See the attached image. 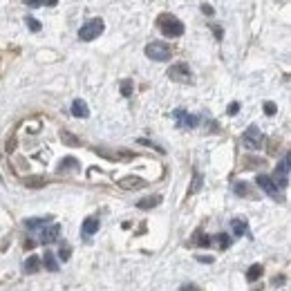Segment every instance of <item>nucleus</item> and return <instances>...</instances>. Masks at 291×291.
Instances as JSON below:
<instances>
[{
    "instance_id": "nucleus-11",
    "label": "nucleus",
    "mask_w": 291,
    "mask_h": 291,
    "mask_svg": "<svg viewBox=\"0 0 291 291\" xmlns=\"http://www.w3.org/2000/svg\"><path fill=\"white\" fill-rule=\"evenodd\" d=\"M99 220H96V217H88V220H85L83 222V226H81V235H85V238H88V235H94L96 231H99Z\"/></svg>"
},
{
    "instance_id": "nucleus-18",
    "label": "nucleus",
    "mask_w": 291,
    "mask_h": 291,
    "mask_svg": "<svg viewBox=\"0 0 291 291\" xmlns=\"http://www.w3.org/2000/svg\"><path fill=\"white\" fill-rule=\"evenodd\" d=\"M43 265L47 267V271H58V262H56V258H54V253H52V251H45Z\"/></svg>"
},
{
    "instance_id": "nucleus-20",
    "label": "nucleus",
    "mask_w": 291,
    "mask_h": 291,
    "mask_svg": "<svg viewBox=\"0 0 291 291\" xmlns=\"http://www.w3.org/2000/svg\"><path fill=\"white\" fill-rule=\"evenodd\" d=\"M211 242H217L220 249H228V246H231V238H228L226 233H217L215 238H211Z\"/></svg>"
},
{
    "instance_id": "nucleus-5",
    "label": "nucleus",
    "mask_w": 291,
    "mask_h": 291,
    "mask_svg": "<svg viewBox=\"0 0 291 291\" xmlns=\"http://www.w3.org/2000/svg\"><path fill=\"white\" fill-rule=\"evenodd\" d=\"M168 76L175 83H193V72L186 63H175L173 67L168 69Z\"/></svg>"
},
{
    "instance_id": "nucleus-27",
    "label": "nucleus",
    "mask_w": 291,
    "mask_h": 291,
    "mask_svg": "<svg viewBox=\"0 0 291 291\" xmlns=\"http://www.w3.org/2000/svg\"><path fill=\"white\" fill-rule=\"evenodd\" d=\"M58 255H61V260H63V262H67V260H69V255H72V246H67V244H65V246H61Z\"/></svg>"
},
{
    "instance_id": "nucleus-19",
    "label": "nucleus",
    "mask_w": 291,
    "mask_h": 291,
    "mask_svg": "<svg viewBox=\"0 0 291 291\" xmlns=\"http://www.w3.org/2000/svg\"><path fill=\"white\" fill-rule=\"evenodd\" d=\"M22 184L27 188H43V186H47V179H43V177H27Z\"/></svg>"
},
{
    "instance_id": "nucleus-7",
    "label": "nucleus",
    "mask_w": 291,
    "mask_h": 291,
    "mask_svg": "<svg viewBox=\"0 0 291 291\" xmlns=\"http://www.w3.org/2000/svg\"><path fill=\"white\" fill-rule=\"evenodd\" d=\"M255 181H258V186H260V188H262V191H265L269 197H273V200H280V188L275 186V181L271 179L269 175H258V177H255Z\"/></svg>"
},
{
    "instance_id": "nucleus-35",
    "label": "nucleus",
    "mask_w": 291,
    "mask_h": 291,
    "mask_svg": "<svg viewBox=\"0 0 291 291\" xmlns=\"http://www.w3.org/2000/svg\"><path fill=\"white\" fill-rule=\"evenodd\" d=\"M34 246H36V242H34V240H27V242H25V249H34Z\"/></svg>"
},
{
    "instance_id": "nucleus-1",
    "label": "nucleus",
    "mask_w": 291,
    "mask_h": 291,
    "mask_svg": "<svg viewBox=\"0 0 291 291\" xmlns=\"http://www.w3.org/2000/svg\"><path fill=\"white\" fill-rule=\"evenodd\" d=\"M157 25H159V29H161V34L168 38H179L181 34H184V22H181L179 18L170 16V14H161Z\"/></svg>"
},
{
    "instance_id": "nucleus-22",
    "label": "nucleus",
    "mask_w": 291,
    "mask_h": 291,
    "mask_svg": "<svg viewBox=\"0 0 291 291\" xmlns=\"http://www.w3.org/2000/svg\"><path fill=\"white\" fill-rule=\"evenodd\" d=\"M262 275V265H251L249 271H246V280L249 282H255Z\"/></svg>"
},
{
    "instance_id": "nucleus-23",
    "label": "nucleus",
    "mask_w": 291,
    "mask_h": 291,
    "mask_svg": "<svg viewBox=\"0 0 291 291\" xmlns=\"http://www.w3.org/2000/svg\"><path fill=\"white\" fill-rule=\"evenodd\" d=\"M47 222H49V217H29V220H25V226L27 228H38Z\"/></svg>"
},
{
    "instance_id": "nucleus-28",
    "label": "nucleus",
    "mask_w": 291,
    "mask_h": 291,
    "mask_svg": "<svg viewBox=\"0 0 291 291\" xmlns=\"http://www.w3.org/2000/svg\"><path fill=\"white\" fill-rule=\"evenodd\" d=\"M200 186H201V175L195 173V179H193V186H191V191H188V193H197V191H200Z\"/></svg>"
},
{
    "instance_id": "nucleus-4",
    "label": "nucleus",
    "mask_w": 291,
    "mask_h": 291,
    "mask_svg": "<svg viewBox=\"0 0 291 291\" xmlns=\"http://www.w3.org/2000/svg\"><path fill=\"white\" fill-rule=\"evenodd\" d=\"M289 161H291V157H289V153H287L285 157H282V161L278 164V168H275V175L271 177L278 188H287V186H289Z\"/></svg>"
},
{
    "instance_id": "nucleus-21",
    "label": "nucleus",
    "mask_w": 291,
    "mask_h": 291,
    "mask_svg": "<svg viewBox=\"0 0 291 291\" xmlns=\"http://www.w3.org/2000/svg\"><path fill=\"white\" fill-rule=\"evenodd\" d=\"M61 139H63L65 146H72V148H79V146H81V139H76L72 133H65V130L61 133Z\"/></svg>"
},
{
    "instance_id": "nucleus-15",
    "label": "nucleus",
    "mask_w": 291,
    "mask_h": 291,
    "mask_svg": "<svg viewBox=\"0 0 291 291\" xmlns=\"http://www.w3.org/2000/svg\"><path fill=\"white\" fill-rule=\"evenodd\" d=\"M161 201V197L159 195H150V197H143V200L137 201V208H143V211H148V208H155Z\"/></svg>"
},
{
    "instance_id": "nucleus-24",
    "label": "nucleus",
    "mask_w": 291,
    "mask_h": 291,
    "mask_svg": "<svg viewBox=\"0 0 291 291\" xmlns=\"http://www.w3.org/2000/svg\"><path fill=\"white\" fill-rule=\"evenodd\" d=\"M121 94H123V96H130V94H133V81H130V79H123V81H121Z\"/></svg>"
},
{
    "instance_id": "nucleus-16",
    "label": "nucleus",
    "mask_w": 291,
    "mask_h": 291,
    "mask_svg": "<svg viewBox=\"0 0 291 291\" xmlns=\"http://www.w3.org/2000/svg\"><path fill=\"white\" fill-rule=\"evenodd\" d=\"M233 191H235V195H240V197H253V195H251V188H249V184H246V181H235Z\"/></svg>"
},
{
    "instance_id": "nucleus-26",
    "label": "nucleus",
    "mask_w": 291,
    "mask_h": 291,
    "mask_svg": "<svg viewBox=\"0 0 291 291\" xmlns=\"http://www.w3.org/2000/svg\"><path fill=\"white\" fill-rule=\"evenodd\" d=\"M25 22H27V27H29L32 32H41V22H38L36 18H29V16H27V18H25Z\"/></svg>"
},
{
    "instance_id": "nucleus-14",
    "label": "nucleus",
    "mask_w": 291,
    "mask_h": 291,
    "mask_svg": "<svg viewBox=\"0 0 291 291\" xmlns=\"http://www.w3.org/2000/svg\"><path fill=\"white\" fill-rule=\"evenodd\" d=\"M231 226H233V235H238V238H242L244 233H249V224H246V220H240V217L233 220Z\"/></svg>"
},
{
    "instance_id": "nucleus-31",
    "label": "nucleus",
    "mask_w": 291,
    "mask_h": 291,
    "mask_svg": "<svg viewBox=\"0 0 291 291\" xmlns=\"http://www.w3.org/2000/svg\"><path fill=\"white\" fill-rule=\"evenodd\" d=\"M179 291H201V289H200V287H197V285H184Z\"/></svg>"
},
{
    "instance_id": "nucleus-32",
    "label": "nucleus",
    "mask_w": 291,
    "mask_h": 291,
    "mask_svg": "<svg viewBox=\"0 0 291 291\" xmlns=\"http://www.w3.org/2000/svg\"><path fill=\"white\" fill-rule=\"evenodd\" d=\"M201 11H204L206 16H213V7L211 5H201Z\"/></svg>"
},
{
    "instance_id": "nucleus-6",
    "label": "nucleus",
    "mask_w": 291,
    "mask_h": 291,
    "mask_svg": "<svg viewBox=\"0 0 291 291\" xmlns=\"http://www.w3.org/2000/svg\"><path fill=\"white\" fill-rule=\"evenodd\" d=\"M242 143L249 150H258L260 146H262V133L258 130V126H249V128H246V133L242 134Z\"/></svg>"
},
{
    "instance_id": "nucleus-34",
    "label": "nucleus",
    "mask_w": 291,
    "mask_h": 291,
    "mask_svg": "<svg viewBox=\"0 0 291 291\" xmlns=\"http://www.w3.org/2000/svg\"><path fill=\"white\" fill-rule=\"evenodd\" d=\"M16 148V141H14V139H9V141H7V150H14Z\"/></svg>"
},
{
    "instance_id": "nucleus-30",
    "label": "nucleus",
    "mask_w": 291,
    "mask_h": 291,
    "mask_svg": "<svg viewBox=\"0 0 291 291\" xmlns=\"http://www.w3.org/2000/svg\"><path fill=\"white\" fill-rule=\"evenodd\" d=\"M197 262H201V265H211L213 258H211V255H200V258H197Z\"/></svg>"
},
{
    "instance_id": "nucleus-25",
    "label": "nucleus",
    "mask_w": 291,
    "mask_h": 291,
    "mask_svg": "<svg viewBox=\"0 0 291 291\" xmlns=\"http://www.w3.org/2000/svg\"><path fill=\"white\" fill-rule=\"evenodd\" d=\"M58 0H27V5L29 7H38V5H49V7H54Z\"/></svg>"
},
{
    "instance_id": "nucleus-9",
    "label": "nucleus",
    "mask_w": 291,
    "mask_h": 291,
    "mask_svg": "<svg viewBox=\"0 0 291 291\" xmlns=\"http://www.w3.org/2000/svg\"><path fill=\"white\" fill-rule=\"evenodd\" d=\"M143 186H146V179H141L137 175H128V177L119 179V188H126V191H137V188H143Z\"/></svg>"
},
{
    "instance_id": "nucleus-2",
    "label": "nucleus",
    "mask_w": 291,
    "mask_h": 291,
    "mask_svg": "<svg viewBox=\"0 0 291 291\" xmlns=\"http://www.w3.org/2000/svg\"><path fill=\"white\" fill-rule=\"evenodd\" d=\"M146 56L150 61H168L173 56V47L168 43H161V41H153L146 45Z\"/></svg>"
},
{
    "instance_id": "nucleus-10",
    "label": "nucleus",
    "mask_w": 291,
    "mask_h": 291,
    "mask_svg": "<svg viewBox=\"0 0 291 291\" xmlns=\"http://www.w3.org/2000/svg\"><path fill=\"white\" fill-rule=\"evenodd\" d=\"M58 235H61V226H58V224H52V226H47L41 233V242L43 244H52V242H56L58 240Z\"/></svg>"
},
{
    "instance_id": "nucleus-8",
    "label": "nucleus",
    "mask_w": 291,
    "mask_h": 291,
    "mask_svg": "<svg viewBox=\"0 0 291 291\" xmlns=\"http://www.w3.org/2000/svg\"><path fill=\"white\" fill-rule=\"evenodd\" d=\"M173 116H175V121H177L179 128H197L200 126V116L188 114L186 110H175Z\"/></svg>"
},
{
    "instance_id": "nucleus-3",
    "label": "nucleus",
    "mask_w": 291,
    "mask_h": 291,
    "mask_svg": "<svg viewBox=\"0 0 291 291\" xmlns=\"http://www.w3.org/2000/svg\"><path fill=\"white\" fill-rule=\"evenodd\" d=\"M103 29H106V22L101 21V18H92L90 22H85L79 29V38L85 43H90V41H94V38H99L101 34H103Z\"/></svg>"
},
{
    "instance_id": "nucleus-33",
    "label": "nucleus",
    "mask_w": 291,
    "mask_h": 291,
    "mask_svg": "<svg viewBox=\"0 0 291 291\" xmlns=\"http://www.w3.org/2000/svg\"><path fill=\"white\" fill-rule=\"evenodd\" d=\"M238 110H240V106H238V103H231V108H228V114H235Z\"/></svg>"
},
{
    "instance_id": "nucleus-12",
    "label": "nucleus",
    "mask_w": 291,
    "mask_h": 291,
    "mask_svg": "<svg viewBox=\"0 0 291 291\" xmlns=\"http://www.w3.org/2000/svg\"><path fill=\"white\" fill-rule=\"evenodd\" d=\"M72 114L79 116V119H85V116H90V108H88V103L81 99H76L74 103H72Z\"/></svg>"
},
{
    "instance_id": "nucleus-29",
    "label": "nucleus",
    "mask_w": 291,
    "mask_h": 291,
    "mask_svg": "<svg viewBox=\"0 0 291 291\" xmlns=\"http://www.w3.org/2000/svg\"><path fill=\"white\" fill-rule=\"evenodd\" d=\"M265 112H267V114H275V112H278V108H275V103H271V101H267V103H265Z\"/></svg>"
},
{
    "instance_id": "nucleus-13",
    "label": "nucleus",
    "mask_w": 291,
    "mask_h": 291,
    "mask_svg": "<svg viewBox=\"0 0 291 291\" xmlns=\"http://www.w3.org/2000/svg\"><path fill=\"white\" fill-rule=\"evenodd\" d=\"M76 170H79V161L74 157H65L58 164V173H76Z\"/></svg>"
},
{
    "instance_id": "nucleus-17",
    "label": "nucleus",
    "mask_w": 291,
    "mask_h": 291,
    "mask_svg": "<svg viewBox=\"0 0 291 291\" xmlns=\"http://www.w3.org/2000/svg\"><path fill=\"white\" fill-rule=\"evenodd\" d=\"M38 262H41V260H38L36 255H32V258H27V260H25V265H22V269H25L27 273H36V271L41 269V265H38Z\"/></svg>"
}]
</instances>
